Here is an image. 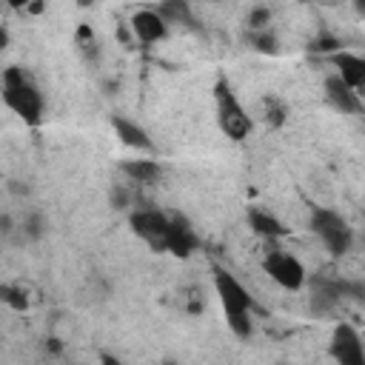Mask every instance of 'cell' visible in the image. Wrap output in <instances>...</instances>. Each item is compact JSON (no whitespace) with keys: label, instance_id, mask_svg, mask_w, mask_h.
I'll list each match as a JSON object with an SVG mask.
<instances>
[{"label":"cell","instance_id":"obj_22","mask_svg":"<svg viewBox=\"0 0 365 365\" xmlns=\"http://www.w3.org/2000/svg\"><path fill=\"white\" fill-rule=\"evenodd\" d=\"M336 48H339V43L334 37H319L314 43V51H336Z\"/></svg>","mask_w":365,"mask_h":365},{"label":"cell","instance_id":"obj_23","mask_svg":"<svg viewBox=\"0 0 365 365\" xmlns=\"http://www.w3.org/2000/svg\"><path fill=\"white\" fill-rule=\"evenodd\" d=\"M26 228H29V237H40V234H43V220H40V214H34V217L26 222Z\"/></svg>","mask_w":365,"mask_h":365},{"label":"cell","instance_id":"obj_11","mask_svg":"<svg viewBox=\"0 0 365 365\" xmlns=\"http://www.w3.org/2000/svg\"><path fill=\"white\" fill-rule=\"evenodd\" d=\"M334 66L339 68V77L348 86H354V88L365 86V57H356V54H348V51H336L334 54Z\"/></svg>","mask_w":365,"mask_h":365},{"label":"cell","instance_id":"obj_19","mask_svg":"<svg viewBox=\"0 0 365 365\" xmlns=\"http://www.w3.org/2000/svg\"><path fill=\"white\" fill-rule=\"evenodd\" d=\"M277 37L274 34H268V31H262V34H257L254 37V48L257 51H262V54H277Z\"/></svg>","mask_w":365,"mask_h":365},{"label":"cell","instance_id":"obj_27","mask_svg":"<svg viewBox=\"0 0 365 365\" xmlns=\"http://www.w3.org/2000/svg\"><path fill=\"white\" fill-rule=\"evenodd\" d=\"M77 3H80V6H83V9H86V6H91V3H94V0H77Z\"/></svg>","mask_w":365,"mask_h":365},{"label":"cell","instance_id":"obj_3","mask_svg":"<svg viewBox=\"0 0 365 365\" xmlns=\"http://www.w3.org/2000/svg\"><path fill=\"white\" fill-rule=\"evenodd\" d=\"M311 228H314V234L322 240V245H325L334 257H342V254L351 248V242H354L351 225H348L336 211L317 208L314 217H311Z\"/></svg>","mask_w":365,"mask_h":365},{"label":"cell","instance_id":"obj_9","mask_svg":"<svg viewBox=\"0 0 365 365\" xmlns=\"http://www.w3.org/2000/svg\"><path fill=\"white\" fill-rule=\"evenodd\" d=\"M200 240L194 234V228L182 220V217H171V228L165 237V251H171L174 257H191L197 251Z\"/></svg>","mask_w":365,"mask_h":365},{"label":"cell","instance_id":"obj_18","mask_svg":"<svg viewBox=\"0 0 365 365\" xmlns=\"http://www.w3.org/2000/svg\"><path fill=\"white\" fill-rule=\"evenodd\" d=\"M0 297H3V302H6V305L17 308V311H23V308H26V297H23L17 288H11V285H3V288H0Z\"/></svg>","mask_w":365,"mask_h":365},{"label":"cell","instance_id":"obj_21","mask_svg":"<svg viewBox=\"0 0 365 365\" xmlns=\"http://www.w3.org/2000/svg\"><path fill=\"white\" fill-rule=\"evenodd\" d=\"M77 43H80L83 48L94 46V31H91V26H86V23H83V26L77 29Z\"/></svg>","mask_w":365,"mask_h":365},{"label":"cell","instance_id":"obj_17","mask_svg":"<svg viewBox=\"0 0 365 365\" xmlns=\"http://www.w3.org/2000/svg\"><path fill=\"white\" fill-rule=\"evenodd\" d=\"M265 120H268V125H282V120H285V108H282L279 100H274V97L265 100Z\"/></svg>","mask_w":365,"mask_h":365},{"label":"cell","instance_id":"obj_1","mask_svg":"<svg viewBox=\"0 0 365 365\" xmlns=\"http://www.w3.org/2000/svg\"><path fill=\"white\" fill-rule=\"evenodd\" d=\"M3 100L26 123H31V125L40 123V111H43L40 91L29 83V77L20 68H6L3 71Z\"/></svg>","mask_w":365,"mask_h":365},{"label":"cell","instance_id":"obj_26","mask_svg":"<svg viewBox=\"0 0 365 365\" xmlns=\"http://www.w3.org/2000/svg\"><path fill=\"white\" fill-rule=\"evenodd\" d=\"M354 6H356L359 14H365V0H354Z\"/></svg>","mask_w":365,"mask_h":365},{"label":"cell","instance_id":"obj_15","mask_svg":"<svg viewBox=\"0 0 365 365\" xmlns=\"http://www.w3.org/2000/svg\"><path fill=\"white\" fill-rule=\"evenodd\" d=\"M160 14H163L165 23H180V26H191L194 29V14H191L185 0H163L160 3Z\"/></svg>","mask_w":365,"mask_h":365},{"label":"cell","instance_id":"obj_12","mask_svg":"<svg viewBox=\"0 0 365 365\" xmlns=\"http://www.w3.org/2000/svg\"><path fill=\"white\" fill-rule=\"evenodd\" d=\"M111 125H114L117 137H120L125 145H131V148H137V151H151V148H154L151 140H148V134H145L137 123H131V120H125V117H114Z\"/></svg>","mask_w":365,"mask_h":365},{"label":"cell","instance_id":"obj_10","mask_svg":"<svg viewBox=\"0 0 365 365\" xmlns=\"http://www.w3.org/2000/svg\"><path fill=\"white\" fill-rule=\"evenodd\" d=\"M131 29L143 43H157V40H163L168 34V23L163 20V14L160 11H148V9L137 11L131 17Z\"/></svg>","mask_w":365,"mask_h":365},{"label":"cell","instance_id":"obj_24","mask_svg":"<svg viewBox=\"0 0 365 365\" xmlns=\"http://www.w3.org/2000/svg\"><path fill=\"white\" fill-rule=\"evenodd\" d=\"M26 9H29L31 14H40V11H43V3H40V0H34V3H29Z\"/></svg>","mask_w":365,"mask_h":365},{"label":"cell","instance_id":"obj_5","mask_svg":"<svg viewBox=\"0 0 365 365\" xmlns=\"http://www.w3.org/2000/svg\"><path fill=\"white\" fill-rule=\"evenodd\" d=\"M168 228H171V217L163 214V211L145 208V211H134V214H131V231H134L140 240H145L154 251H165Z\"/></svg>","mask_w":365,"mask_h":365},{"label":"cell","instance_id":"obj_8","mask_svg":"<svg viewBox=\"0 0 365 365\" xmlns=\"http://www.w3.org/2000/svg\"><path fill=\"white\" fill-rule=\"evenodd\" d=\"M325 94H328L331 106L339 108L342 114H359L362 111V100L356 97V88L348 86L339 74H334V77L325 80Z\"/></svg>","mask_w":365,"mask_h":365},{"label":"cell","instance_id":"obj_6","mask_svg":"<svg viewBox=\"0 0 365 365\" xmlns=\"http://www.w3.org/2000/svg\"><path fill=\"white\" fill-rule=\"evenodd\" d=\"M262 268H265V274H268L277 285H282V288H288V291H297V288H302V282H305V268H302V262H299L297 257H291V254L274 251V254L265 257Z\"/></svg>","mask_w":365,"mask_h":365},{"label":"cell","instance_id":"obj_14","mask_svg":"<svg viewBox=\"0 0 365 365\" xmlns=\"http://www.w3.org/2000/svg\"><path fill=\"white\" fill-rule=\"evenodd\" d=\"M248 222H251V228H254L259 237H282V234H285L282 222H279L277 217L259 211V208H251V211H248Z\"/></svg>","mask_w":365,"mask_h":365},{"label":"cell","instance_id":"obj_20","mask_svg":"<svg viewBox=\"0 0 365 365\" xmlns=\"http://www.w3.org/2000/svg\"><path fill=\"white\" fill-rule=\"evenodd\" d=\"M268 20H271V11H268V9H254V11L248 14V26H251V29H265Z\"/></svg>","mask_w":365,"mask_h":365},{"label":"cell","instance_id":"obj_25","mask_svg":"<svg viewBox=\"0 0 365 365\" xmlns=\"http://www.w3.org/2000/svg\"><path fill=\"white\" fill-rule=\"evenodd\" d=\"M6 3H9L11 9H26V6L31 3V0H6Z\"/></svg>","mask_w":365,"mask_h":365},{"label":"cell","instance_id":"obj_16","mask_svg":"<svg viewBox=\"0 0 365 365\" xmlns=\"http://www.w3.org/2000/svg\"><path fill=\"white\" fill-rule=\"evenodd\" d=\"M228 319V328L237 334V336H251V331H254V322H251V314H231V317H225Z\"/></svg>","mask_w":365,"mask_h":365},{"label":"cell","instance_id":"obj_7","mask_svg":"<svg viewBox=\"0 0 365 365\" xmlns=\"http://www.w3.org/2000/svg\"><path fill=\"white\" fill-rule=\"evenodd\" d=\"M331 356L342 365H365V342L362 336L356 334L354 325L342 322L334 328V336H331Z\"/></svg>","mask_w":365,"mask_h":365},{"label":"cell","instance_id":"obj_13","mask_svg":"<svg viewBox=\"0 0 365 365\" xmlns=\"http://www.w3.org/2000/svg\"><path fill=\"white\" fill-rule=\"evenodd\" d=\"M123 174H128L137 182H157L163 171L154 160H128V163H123Z\"/></svg>","mask_w":365,"mask_h":365},{"label":"cell","instance_id":"obj_4","mask_svg":"<svg viewBox=\"0 0 365 365\" xmlns=\"http://www.w3.org/2000/svg\"><path fill=\"white\" fill-rule=\"evenodd\" d=\"M214 288H217V297L222 302L225 317H231V314H251L254 311V297L225 268H214Z\"/></svg>","mask_w":365,"mask_h":365},{"label":"cell","instance_id":"obj_2","mask_svg":"<svg viewBox=\"0 0 365 365\" xmlns=\"http://www.w3.org/2000/svg\"><path fill=\"white\" fill-rule=\"evenodd\" d=\"M214 100H217V120H220L222 134L237 143L245 140L251 134V117L245 114L242 103L237 100V94L231 91V86L225 80H220L214 86Z\"/></svg>","mask_w":365,"mask_h":365}]
</instances>
